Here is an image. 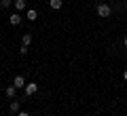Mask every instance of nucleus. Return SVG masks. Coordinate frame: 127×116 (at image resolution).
<instances>
[{"label":"nucleus","mask_w":127,"mask_h":116,"mask_svg":"<svg viewBox=\"0 0 127 116\" xmlns=\"http://www.w3.org/2000/svg\"><path fill=\"white\" fill-rule=\"evenodd\" d=\"M97 17H110L112 15V9H110V4H106V2H102V4H97Z\"/></svg>","instance_id":"f257e3e1"},{"label":"nucleus","mask_w":127,"mask_h":116,"mask_svg":"<svg viewBox=\"0 0 127 116\" xmlns=\"http://www.w3.org/2000/svg\"><path fill=\"white\" fill-rule=\"evenodd\" d=\"M23 91H26V95H28V97H32V95H36V93H38V82H28V85H26V89H23Z\"/></svg>","instance_id":"f03ea898"},{"label":"nucleus","mask_w":127,"mask_h":116,"mask_svg":"<svg viewBox=\"0 0 127 116\" xmlns=\"http://www.w3.org/2000/svg\"><path fill=\"white\" fill-rule=\"evenodd\" d=\"M26 78H23V76H15L13 78V87H17V89H26Z\"/></svg>","instance_id":"7ed1b4c3"},{"label":"nucleus","mask_w":127,"mask_h":116,"mask_svg":"<svg viewBox=\"0 0 127 116\" xmlns=\"http://www.w3.org/2000/svg\"><path fill=\"white\" fill-rule=\"evenodd\" d=\"M15 93H17V87H13V85L4 89V95H6L9 99H15Z\"/></svg>","instance_id":"20e7f679"},{"label":"nucleus","mask_w":127,"mask_h":116,"mask_svg":"<svg viewBox=\"0 0 127 116\" xmlns=\"http://www.w3.org/2000/svg\"><path fill=\"white\" fill-rule=\"evenodd\" d=\"M13 4H15V9H17L19 13H21V11H26V9H28V2H26V0H15Z\"/></svg>","instance_id":"39448f33"},{"label":"nucleus","mask_w":127,"mask_h":116,"mask_svg":"<svg viewBox=\"0 0 127 116\" xmlns=\"http://www.w3.org/2000/svg\"><path fill=\"white\" fill-rule=\"evenodd\" d=\"M49 6H51L53 11H59V9L64 6V0H49Z\"/></svg>","instance_id":"423d86ee"},{"label":"nucleus","mask_w":127,"mask_h":116,"mask_svg":"<svg viewBox=\"0 0 127 116\" xmlns=\"http://www.w3.org/2000/svg\"><path fill=\"white\" fill-rule=\"evenodd\" d=\"M26 17L30 19V21H36V19H38V11H36V9H28Z\"/></svg>","instance_id":"0eeeda50"},{"label":"nucleus","mask_w":127,"mask_h":116,"mask_svg":"<svg viewBox=\"0 0 127 116\" xmlns=\"http://www.w3.org/2000/svg\"><path fill=\"white\" fill-rule=\"evenodd\" d=\"M9 21L13 23V25H19V23H21V15H19V13H13V15L9 17Z\"/></svg>","instance_id":"6e6552de"},{"label":"nucleus","mask_w":127,"mask_h":116,"mask_svg":"<svg viewBox=\"0 0 127 116\" xmlns=\"http://www.w3.org/2000/svg\"><path fill=\"white\" fill-rule=\"evenodd\" d=\"M30 42H32V34H23V36H21V45L30 46Z\"/></svg>","instance_id":"1a4fd4ad"},{"label":"nucleus","mask_w":127,"mask_h":116,"mask_svg":"<svg viewBox=\"0 0 127 116\" xmlns=\"http://www.w3.org/2000/svg\"><path fill=\"white\" fill-rule=\"evenodd\" d=\"M11 6V0H0V9H9Z\"/></svg>","instance_id":"9d476101"},{"label":"nucleus","mask_w":127,"mask_h":116,"mask_svg":"<svg viewBox=\"0 0 127 116\" xmlns=\"http://www.w3.org/2000/svg\"><path fill=\"white\" fill-rule=\"evenodd\" d=\"M11 112H19V101H11Z\"/></svg>","instance_id":"9b49d317"},{"label":"nucleus","mask_w":127,"mask_h":116,"mask_svg":"<svg viewBox=\"0 0 127 116\" xmlns=\"http://www.w3.org/2000/svg\"><path fill=\"white\" fill-rule=\"evenodd\" d=\"M28 51H30V49H28L26 45H21V49H19V53H21V55H28Z\"/></svg>","instance_id":"f8f14e48"},{"label":"nucleus","mask_w":127,"mask_h":116,"mask_svg":"<svg viewBox=\"0 0 127 116\" xmlns=\"http://www.w3.org/2000/svg\"><path fill=\"white\" fill-rule=\"evenodd\" d=\"M17 116H30V114H28V112H23V110H19V112H17Z\"/></svg>","instance_id":"ddd939ff"},{"label":"nucleus","mask_w":127,"mask_h":116,"mask_svg":"<svg viewBox=\"0 0 127 116\" xmlns=\"http://www.w3.org/2000/svg\"><path fill=\"white\" fill-rule=\"evenodd\" d=\"M123 80H127V70H125V72H123Z\"/></svg>","instance_id":"4468645a"},{"label":"nucleus","mask_w":127,"mask_h":116,"mask_svg":"<svg viewBox=\"0 0 127 116\" xmlns=\"http://www.w3.org/2000/svg\"><path fill=\"white\" fill-rule=\"evenodd\" d=\"M123 45H125V49H127V36H125V38H123Z\"/></svg>","instance_id":"2eb2a0df"},{"label":"nucleus","mask_w":127,"mask_h":116,"mask_svg":"<svg viewBox=\"0 0 127 116\" xmlns=\"http://www.w3.org/2000/svg\"><path fill=\"white\" fill-rule=\"evenodd\" d=\"M125 11H127V2H125Z\"/></svg>","instance_id":"dca6fc26"}]
</instances>
